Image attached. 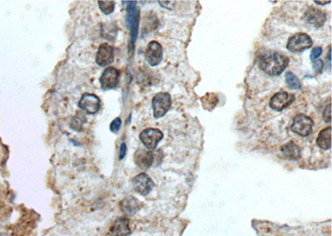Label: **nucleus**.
Instances as JSON below:
<instances>
[{
    "label": "nucleus",
    "instance_id": "nucleus-1",
    "mask_svg": "<svg viewBox=\"0 0 332 236\" xmlns=\"http://www.w3.org/2000/svg\"><path fill=\"white\" fill-rule=\"evenodd\" d=\"M289 64V58L277 51H269L260 57L258 67L269 75H279Z\"/></svg>",
    "mask_w": 332,
    "mask_h": 236
},
{
    "label": "nucleus",
    "instance_id": "nucleus-2",
    "mask_svg": "<svg viewBox=\"0 0 332 236\" xmlns=\"http://www.w3.org/2000/svg\"><path fill=\"white\" fill-rule=\"evenodd\" d=\"M171 106V95L166 92H160L152 99L153 111L155 118L163 117Z\"/></svg>",
    "mask_w": 332,
    "mask_h": 236
},
{
    "label": "nucleus",
    "instance_id": "nucleus-3",
    "mask_svg": "<svg viewBox=\"0 0 332 236\" xmlns=\"http://www.w3.org/2000/svg\"><path fill=\"white\" fill-rule=\"evenodd\" d=\"M312 44L313 42L310 36L304 32H299L289 38L287 42V48L292 52H299L305 49L311 48Z\"/></svg>",
    "mask_w": 332,
    "mask_h": 236
},
{
    "label": "nucleus",
    "instance_id": "nucleus-4",
    "mask_svg": "<svg viewBox=\"0 0 332 236\" xmlns=\"http://www.w3.org/2000/svg\"><path fill=\"white\" fill-rule=\"evenodd\" d=\"M312 127L313 120L310 117L303 114H298L293 118L291 129L302 137H306L312 132Z\"/></svg>",
    "mask_w": 332,
    "mask_h": 236
},
{
    "label": "nucleus",
    "instance_id": "nucleus-5",
    "mask_svg": "<svg viewBox=\"0 0 332 236\" xmlns=\"http://www.w3.org/2000/svg\"><path fill=\"white\" fill-rule=\"evenodd\" d=\"M139 140L146 148L149 149H155L157 147L159 142L162 140L164 134L158 129L148 128L143 130L139 134Z\"/></svg>",
    "mask_w": 332,
    "mask_h": 236
},
{
    "label": "nucleus",
    "instance_id": "nucleus-6",
    "mask_svg": "<svg viewBox=\"0 0 332 236\" xmlns=\"http://www.w3.org/2000/svg\"><path fill=\"white\" fill-rule=\"evenodd\" d=\"M78 106L88 115H95L101 109V99L94 94L85 93L83 94Z\"/></svg>",
    "mask_w": 332,
    "mask_h": 236
},
{
    "label": "nucleus",
    "instance_id": "nucleus-7",
    "mask_svg": "<svg viewBox=\"0 0 332 236\" xmlns=\"http://www.w3.org/2000/svg\"><path fill=\"white\" fill-rule=\"evenodd\" d=\"M132 185L137 193L142 196H146L152 190L155 183L153 180L146 173H139L134 177L132 181Z\"/></svg>",
    "mask_w": 332,
    "mask_h": 236
},
{
    "label": "nucleus",
    "instance_id": "nucleus-8",
    "mask_svg": "<svg viewBox=\"0 0 332 236\" xmlns=\"http://www.w3.org/2000/svg\"><path fill=\"white\" fill-rule=\"evenodd\" d=\"M145 57L151 67H156L161 63L163 57V48L157 41L149 43L145 50Z\"/></svg>",
    "mask_w": 332,
    "mask_h": 236
},
{
    "label": "nucleus",
    "instance_id": "nucleus-9",
    "mask_svg": "<svg viewBox=\"0 0 332 236\" xmlns=\"http://www.w3.org/2000/svg\"><path fill=\"white\" fill-rule=\"evenodd\" d=\"M120 72L115 67H108L100 78L101 86L104 91L112 90L118 86Z\"/></svg>",
    "mask_w": 332,
    "mask_h": 236
},
{
    "label": "nucleus",
    "instance_id": "nucleus-10",
    "mask_svg": "<svg viewBox=\"0 0 332 236\" xmlns=\"http://www.w3.org/2000/svg\"><path fill=\"white\" fill-rule=\"evenodd\" d=\"M295 95L286 92H277L270 99V107L277 111H281L294 102Z\"/></svg>",
    "mask_w": 332,
    "mask_h": 236
},
{
    "label": "nucleus",
    "instance_id": "nucleus-11",
    "mask_svg": "<svg viewBox=\"0 0 332 236\" xmlns=\"http://www.w3.org/2000/svg\"><path fill=\"white\" fill-rule=\"evenodd\" d=\"M303 19L309 24L313 25L316 27H321L327 21V14L322 9L311 6L305 11Z\"/></svg>",
    "mask_w": 332,
    "mask_h": 236
},
{
    "label": "nucleus",
    "instance_id": "nucleus-12",
    "mask_svg": "<svg viewBox=\"0 0 332 236\" xmlns=\"http://www.w3.org/2000/svg\"><path fill=\"white\" fill-rule=\"evenodd\" d=\"M114 57L115 54L113 47L108 43H102L97 50L96 62L100 67H107L114 62Z\"/></svg>",
    "mask_w": 332,
    "mask_h": 236
},
{
    "label": "nucleus",
    "instance_id": "nucleus-13",
    "mask_svg": "<svg viewBox=\"0 0 332 236\" xmlns=\"http://www.w3.org/2000/svg\"><path fill=\"white\" fill-rule=\"evenodd\" d=\"M135 163L142 170H147L152 166L155 155L153 151L138 149L134 154Z\"/></svg>",
    "mask_w": 332,
    "mask_h": 236
},
{
    "label": "nucleus",
    "instance_id": "nucleus-14",
    "mask_svg": "<svg viewBox=\"0 0 332 236\" xmlns=\"http://www.w3.org/2000/svg\"><path fill=\"white\" fill-rule=\"evenodd\" d=\"M111 236H128L132 233L130 220L127 218H119L110 229Z\"/></svg>",
    "mask_w": 332,
    "mask_h": 236
},
{
    "label": "nucleus",
    "instance_id": "nucleus-15",
    "mask_svg": "<svg viewBox=\"0 0 332 236\" xmlns=\"http://www.w3.org/2000/svg\"><path fill=\"white\" fill-rule=\"evenodd\" d=\"M141 207V203L133 196H127L124 198L120 203L121 212L127 216H132L137 213Z\"/></svg>",
    "mask_w": 332,
    "mask_h": 236
},
{
    "label": "nucleus",
    "instance_id": "nucleus-16",
    "mask_svg": "<svg viewBox=\"0 0 332 236\" xmlns=\"http://www.w3.org/2000/svg\"><path fill=\"white\" fill-rule=\"evenodd\" d=\"M282 155L287 159L296 161L301 158V149L294 142L290 141L281 148Z\"/></svg>",
    "mask_w": 332,
    "mask_h": 236
},
{
    "label": "nucleus",
    "instance_id": "nucleus-17",
    "mask_svg": "<svg viewBox=\"0 0 332 236\" xmlns=\"http://www.w3.org/2000/svg\"><path fill=\"white\" fill-rule=\"evenodd\" d=\"M316 143L320 148L324 150H328L331 148L332 147V128L331 126L322 129V131L319 133Z\"/></svg>",
    "mask_w": 332,
    "mask_h": 236
},
{
    "label": "nucleus",
    "instance_id": "nucleus-18",
    "mask_svg": "<svg viewBox=\"0 0 332 236\" xmlns=\"http://www.w3.org/2000/svg\"><path fill=\"white\" fill-rule=\"evenodd\" d=\"M200 100L204 110L212 111L219 103V95L217 93L209 92L204 96L201 97Z\"/></svg>",
    "mask_w": 332,
    "mask_h": 236
},
{
    "label": "nucleus",
    "instance_id": "nucleus-19",
    "mask_svg": "<svg viewBox=\"0 0 332 236\" xmlns=\"http://www.w3.org/2000/svg\"><path fill=\"white\" fill-rule=\"evenodd\" d=\"M139 10L137 8L134 18L132 19V24H131V46L132 47L135 46V43L137 39L138 35V28H139Z\"/></svg>",
    "mask_w": 332,
    "mask_h": 236
},
{
    "label": "nucleus",
    "instance_id": "nucleus-20",
    "mask_svg": "<svg viewBox=\"0 0 332 236\" xmlns=\"http://www.w3.org/2000/svg\"><path fill=\"white\" fill-rule=\"evenodd\" d=\"M86 116L82 112H78L77 116L73 117V121L71 123V128L75 131H81L83 129V124L86 123Z\"/></svg>",
    "mask_w": 332,
    "mask_h": 236
},
{
    "label": "nucleus",
    "instance_id": "nucleus-21",
    "mask_svg": "<svg viewBox=\"0 0 332 236\" xmlns=\"http://www.w3.org/2000/svg\"><path fill=\"white\" fill-rule=\"evenodd\" d=\"M286 82L291 89L298 90L301 88V81L296 75L291 71L286 73Z\"/></svg>",
    "mask_w": 332,
    "mask_h": 236
},
{
    "label": "nucleus",
    "instance_id": "nucleus-22",
    "mask_svg": "<svg viewBox=\"0 0 332 236\" xmlns=\"http://www.w3.org/2000/svg\"><path fill=\"white\" fill-rule=\"evenodd\" d=\"M137 10V2L136 1L129 2L128 7L126 8V23H127L128 27H130V26H131L132 19L134 18Z\"/></svg>",
    "mask_w": 332,
    "mask_h": 236
},
{
    "label": "nucleus",
    "instance_id": "nucleus-23",
    "mask_svg": "<svg viewBox=\"0 0 332 236\" xmlns=\"http://www.w3.org/2000/svg\"><path fill=\"white\" fill-rule=\"evenodd\" d=\"M99 8L104 14H110L112 13L115 8V3L112 0H108V1H98Z\"/></svg>",
    "mask_w": 332,
    "mask_h": 236
},
{
    "label": "nucleus",
    "instance_id": "nucleus-24",
    "mask_svg": "<svg viewBox=\"0 0 332 236\" xmlns=\"http://www.w3.org/2000/svg\"><path fill=\"white\" fill-rule=\"evenodd\" d=\"M121 123H122V122H121V118H119V117L115 118V119H113L112 122L110 124L111 131L114 133V134H117L120 129H121Z\"/></svg>",
    "mask_w": 332,
    "mask_h": 236
},
{
    "label": "nucleus",
    "instance_id": "nucleus-25",
    "mask_svg": "<svg viewBox=\"0 0 332 236\" xmlns=\"http://www.w3.org/2000/svg\"><path fill=\"white\" fill-rule=\"evenodd\" d=\"M332 105L331 104H328L327 107L325 108L324 112H323V118H324L326 123H331V118H332Z\"/></svg>",
    "mask_w": 332,
    "mask_h": 236
},
{
    "label": "nucleus",
    "instance_id": "nucleus-26",
    "mask_svg": "<svg viewBox=\"0 0 332 236\" xmlns=\"http://www.w3.org/2000/svg\"><path fill=\"white\" fill-rule=\"evenodd\" d=\"M322 53V48L320 47H316L315 48L312 49L311 52V59L312 61L317 59Z\"/></svg>",
    "mask_w": 332,
    "mask_h": 236
},
{
    "label": "nucleus",
    "instance_id": "nucleus-27",
    "mask_svg": "<svg viewBox=\"0 0 332 236\" xmlns=\"http://www.w3.org/2000/svg\"><path fill=\"white\" fill-rule=\"evenodd\" d=\"M323 62L322 60H317L313 63L314 70L316 71V72H322V69H323Z\"/></svg>",
    "mask_w": 332,
    "mask_h": 236
},
{
    "label": "nucleus",
    "instance_id": "nucleus-28",
    "mask_svg": "<svg viewBox=\"0 0 332 236\" xmlns=\"http://www.w3.org/2000/svg\"><path fill=\"white\" fill-rule=\"evenodd\" d=\"M126 144L125 142H123L122 144L121 145V148H120V155H119V159L120 160H122V159L125 158L126 153Z\"/></svg>",
    "mask_w": 332,
    "mask_h": 236
},
{
    "label": "nucleus",
    "instance_id": "nucleus-29",
    "mask_svg": "<svg viewBox=\"0 0 332 236\" xmlns=\"http://www.w3.org/2000/svg\"><path fill=\"white\" fill-rule=\"evenodd\" d=\"M315 3L317 4H321V5H325L327 3H331V1H315Z\"/></svg>",
    "mask_w": 332,
    "mask_h": 236
},
{
    "label": "nucleus",
    "instance_id": "nucleus-30",
    "mask_svg": "<svg viewBox=\"0 0 332 236\" xmlns=\"http://www.w3.org/2000/svg\"><path fill=\"white\" fill-rule=\"evenodd\" d=\"M328 60L331 62V47H329V51H328Z\"/></svg>",
    "mask_w": 332,
    "mask_h": 236
}]
</instances>
